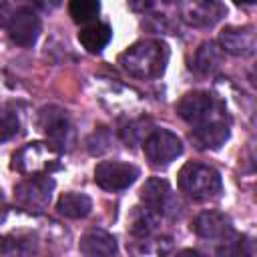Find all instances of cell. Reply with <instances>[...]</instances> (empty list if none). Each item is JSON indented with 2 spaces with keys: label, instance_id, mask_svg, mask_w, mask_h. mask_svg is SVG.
Listing matches in <instances>:
<instances>
[{
  "label": "cell",
  "instance_id": "obj_1",
  "mask_svg": "<svg viewBox=\"0 0 257 257\" xmlns=\"http://www.w3.org/2000/svg\"><path fill=\"white\" fill-rule=\"evenodd\" d=\"M169 62V46L161 40H139L118 56V64L135 78H157Z\"/></svg>",
  "mask_w": 257,
  "mask_h": 257
},
{
  "label": "cell",
  "instance_id": "obj_2",
  "mask_svg": "<svg viewBox=\"0 0 257 257\" xmlns=\"http://www.w3.org/2000/svg\"><path fill=\"white\" fill-rule=\"evenodd\" d=\"M221 175L209 165L201 163H187L179 171V189L197 201L213 199L221 193Z\"/></svg>",
  "mask_w": 257,
  "mask_h": 257
},
{
  "label": "cell",
  "instance_id": "obj_3",
  "mask_svg": "<svg viewBox=\"0 0 257 257\" xmlns=\"http://www.w3.org/2000/svg\"><path fill=\"white\" fill-rule=\"evenodd\" d=\"M38 126L48 137L50 147L56 151H68L74 143V128L64 108L60 106H44L38 112Z\"/></svg>",
  "mask_w": 257,
  "mask_h": 257
},
{
  "label": "cell",
  "instance_id": "obj_4",
  "mask_svg": "<svg viewBox=\"0 0 257 257\" xmlns=\"http://www.w3.org/2000/svg\"><path fill=\"white\" fill-rule=\"evenodd\" d=\"M143 151L153 167H167L183 153V143L175 133L157 128L145 139Z\"/></svg>",
  "mask_w": 257,
  "mask_h": 257
},
{
  "label": "cell",
  "instance_id": "obj_5",
  "mask_svg": "<svg viewBox=\"0 0 257 257\" xmlns=\"http://www.w3.org/2000/svg\"><path fill=\"white\" fill-rule=\"evenodd\" d=\"M54 181L46 175H32L16 187V201L30 211H42L50 203Z\"/></svg>",
  "mask_w": 257,
  "mask_h": 257
},
{
  "label": "cell",
  "instance_id": "obj_6",
  "mask_svg": "<svg viewBox=\"0 0 257 257\" xmlns=\"http://www.w3.org/2000/svg\"><path fill=\"white\" fill-rule=\"evenodd\" d=\"M139 177V169L131 163L104 161L94 169V181L106 191H122L131 187Z\"/></svg>",
  "mask_w": 257,
  "mask_h": 257
},
{
  "label": "cell",
  "instance_id": "obj_7",
  "mask_svg": "<svg viewBox=\"0 0 257 257\" xmlns=\"http://www.w3.org/2000/svg\"><path fill=\"white\" fill-rule=\"evenodd\" d=\"M177 112L183 120L197 126V124H201V122H205L213 116H219L221 106L207 92H189L179 100Z\"/></svg>",
  "mask_w": 257,
  "mask_h": 257
},
{
  "label": "cell",
  "instance_id": "obj_8",
  "mask_svg": "<svg viewBox=\"0 0 257 257\" xmlns=\"http://www.w3.org/2000/svg\"><path fill=\"white\" fill-rule=\"evenodd\" d=\"M42 24L38 14L32 8H18L8 22L10 40L18 46H32L40 36Z\"/></svg>",
  "mask_w": 257,
  "mask_h": 257
},
{
  "label": "cell",
  "instance_id": "obj_9",
  "mask_svg": "<svg viewBox=\"0 0 257 257\" xmlns=\"http://www.w3.org/2000/svg\"><path fill=\"white\" fill-rule=\"evenodd\" d=\"M54 151L56 149L44 147L42 143H30L18 155H14V169H18L20 173H32V175H38L40 171H48L56 167Z\"/></svg>",
  "mask_w": 257,
  "mask_h": 257
},
{
  "label": "cell",
  "instance_id": "obj_10",
  "mask_svg": "<svg viewBox=\"0 0 257 257\" xmlns=\"http://www.w3.org/2000/svg\"><path fill=\"white\" fill-rule=\"evenodd\" d=\"M191 139L195 143L197 149L201 151H215L221 149V145H225V141L229 139V124L225 122V118L213 116L201 124H197V128H193Z\"/></svg>",
  "mask_w": 257,
  "mask_h": 257
},
{
  "label": "cell",
  "instance_id": "obj_11",
  "mask_svg": "<svg viewBox=\"0 0 257 257\" xmlns=\"http://www.w3.org/2000/svg\"><path fill=\"white\" fill-rule=\"evenodd\" d=\"M223 16L225 6L219 0H187L183 6V18L193 26H213Z\"/></svg>",
  "mask_w": 257,
  "mask_h": 257
},
{
  "label": "cell",
  "instance_id": "obj_12",
  "mask_svg": "<svg viewBox=\"0 0 257 257\" xmlns=\"http://www.w3.org/2000/svg\"><path fill=\"white\" fill-rule=\"evenodd\" d=\"M193 231L203 239H215L225 241L233 235V225L229 217L217 211H205L193 221Z\"/></svg>",
  "mask_w": 257,
  "mask_h": 257
},
{
  "label": "cell",
  "instance_id": "obj_13",
  "mask_svg": "<svg viewBox=\"0 0 257 257\" xmlns=\"http://www.w3.org/2000/svg\"><path fill=\"white\" fill-rule=\"evenodd\" d=\"M221 48L233 56H249L255 50V32L251 26H229L219 34Z\"/></svg>",
  "mask_w": 257,
  "mask_h": 257
},
{
  "label": "cell",
  "instance_id": "obj_14",
  "mask_svg": "<svg viewBox=\"0 0 257 257\" xmlns=\"http://www.w3.org/2000/svg\"><path fill=\"white\" fill-rule=\"evenodd\" d=\"M80 253H84L88 257L114 255L116 253V239L102 229H92L80 239Z\"/></svg>",
  "mask_w": 257,
  "mask_h": 257
},
{
  "label": "cell",
  "instance_id": "obj_15",
  "mask_svg": "<svg viewBox=\"0 0 257 257\" xmlns=\"http://www.w3.org/2000/svg\"><path fill=\"white\" fill-rule=\"evenodd\" d=\"M141 199L145 201L147 207L155 209L157 213H163L167 209V203L173 199V193H171V187L165 179H149L143 189H141Z\"/></svg>",
  "mask_w": 257,
  "mask_h": 257
},
{
  "label": "cell",
  "instance_id": "obj_16",
  "mask_svg": "<svg viewBox=\"0 0 257 257\" xmlns=\"http://www.w3.org/2000/svg\"><path fill=\"white\" fill-rule=\"evenodd\" d=\"M110 38H112V30H110V26L104 24V22H90V24H86V26L78 32L80 44H82L88 52H92V54L102 52V48L110 42Z\"/></svg>",
  "mask_w": 257,
  "mask_h": 257
},
{
  "label": "cell",
  "instance_id": "obj_17",
  "mask_svg": "<svg viewBox=\"0 0 257 257\" xmlns=\"http://www.w3.org/2000/svg\"><path fill=\"white\" fill-rule=\"evenodd\" d=\"M90 209L92 201L82 193H64L56 203V211L68 219H82L90 213Z\"/></svg>",
  "mask_w": 257,
  "mask_h": 257
},
{
  "label": "cell",
  "instance_id": "obj_18",
  "mask_svg": "<svg viewBox=\"0 0 257 257\" xmlns=\"http://www.w3.org/2000/svg\"><path fill=\"white\" fill-rule=\"evenodd\" d=\"M221 62H223V48L217 46L215 42H205V44L199 46V50L195 54L193 66L201 74H211V72L219 70Z\"/></svg>",
  "mask_w": 257,
  "mask_h": 257
},
{
  "label": "cell",
  "instance_id": "obj_19",
  "mask_svg": "<svg viewBox=\"0 0 257 257\" xmlns=\"http://www.w3.org/2000/svg\"><path fill=\"white\" fill-rule=\"evenodd\" d=\"M98 10H100L98 0H70L68 2V12H70L72 20L78 24L92 22L96 18Z\"/></svg>",
  "mask_w": 257,
  "mask_h": 257
},
{
  "label": "cell",
  "instance_id": "obj_20",
  "mask_svg": "<svg viewBox=\"0 0 257 257\" xmlns=\"http://www.w3.org/2000/svg\"><path fill=\"white\" fill-rule=\"evenodd\" d=\"M161 213H157L155 209L151 207H145V209H137L135 215H133V225H131V231L135 235H149L155 227H157V219H159Z\"/></svg>",
  "mask_w": 257,
  "mask_h": 257
},
{
  "label": "cell",
  "instance_id": "obj_21",
  "mask_svg": "<svg viewBox=\"0 0 257 257\" xmlns=\"http://www.w3.org/2000/svg\"><path fill=\"white\" fill-rule=\"evenodd\" d=\"M16 131H18V118L8 110H0V143L12 139Z\"/></svg>",
  "mask_w": 257,
  "mask_h": 257
},
{
  "label": "cell",
  "instance_id": "obj_22",
  "mask_svg": "<svg viewBox=\"0 0 257 257\" xmlns=\"http://www.w3.org/2000/svg\"><path fill=\"white\" fill-rule=\"evenodd\" d=\"M153 2H155V0H126L128 8L135 10V12H145V10H149V8L153 6Z\"/></svg>",
  "mask_w": 257,
  "mask_h": 257
},
{
  "label": "cell",
  "instance_id": "obj_23",
  "mask_svg": "<svg viewBox=\"0 0 257 257\" xmlns=\"http://www.w3.org/2000/svg\"><path fill=\"white\" fill-rule=\"evenodd\" d=\"M36 6H40L42 10H52V8H56V6H60V2L62 0H32Z\"/></svg>",
  "mask_w": 257,
  "mask_h": 257
},
{
  "label": "cell",
  "instance_id": "obj_24",
  "mask_svg": "<svg viewBox=\"0 0 257 257\" xmlns=\"http://www.w3.org/2000/svg\"><path fill=\"white\" fill-rule=\"evenodd\" d=\"M235 2H237V4H253L255 0H235Z\"/></svg>",
  "mask_w": 257,
  "mask_h": 257
},
{
  "label": "cell",
  "instance_id": "obj_25",
  "mask_svg": "<svg viewBox=\"0 0 257 257\" xmlns=\"http://www.w3.org/2000/svg\"><path fill=\"white\" fill-rule=\"evenodd\" d=\"M165 2H175V0H165Z\"/></svg>",
  "mask_w": 257,
  "mask_h": 257
}]
</instances>
